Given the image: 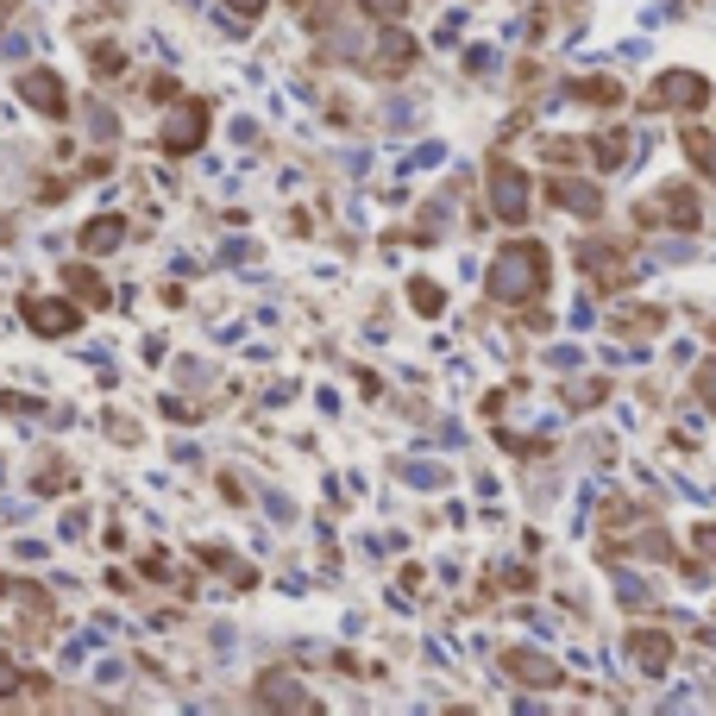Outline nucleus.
<instances>
[{"label":"nucleus","instance_id":"obj_15","mask_svg":"<svg viewBox=\"0 0 716 716\" xmlns=\"http://www.w3.org/2000/svg\"><path fill=\"white\" fill-rule=\"evenodd\" d=\"M409 63H415V45L403 38V32H384V45H378V70H384V76H403Z\"/></svg>","mask_w":716,"mask_h":716},{"label":"nucleus","instance_id":"obj_26","mask_svg":"<svg viewBox=\"0 0 716 716\" xmlns=\"http://www.w3.org/2000/svg\"><path fill=\"white\" fill-rule=\"evenodd\" d=\"M232 13H239V20H258V13H264V0H227Z\"/></svg>","mask_w":716,"mask_h":716},{"label":"nucleus","instance_id":"obj_22","mask_svg":"<svg viewBox=\"0 0 716 716\" xmlns=\"http://www.w3.org/2000/svg\"><path fill=\"white\" fill-rule=\"evenodd\" d=\"M660 321H666L660 308H635V314H622V333H654Z\"/></svg>","mask_w":716,"mask_h":716},{"label":"nucleus","instance_id":"obj_11","mask_svg":"<svg viewBox=\"0 0 716 716\" xmlns=\"http://www.w3.org/2000/svg\"><path fill=\"white\" fill-rule=\"evenodd\" d=\"M629 654H635L641 672H666V666H672V641H666L660 629H635V635H629Z\"/></svg>","mask_w":716,"mask_h":716},{"label":"nucleus","instance_id":"obj_17","mask_svg":"<svg viewBox=\"0 0 716 716\" xmlns=\"http://www.w3.org/2000/svg\"><path fill=\"white\" fill-rule=\"evenodd\" d=\"M590 157H597V170H616V164L629 157V139H622V132H597V139H590Z\"/></svg>","mask_w":716,"mask_h":716},{"label":"nucleus","instance_id":"obj_25","mask_svg":"<svg viewBox=\"0 0 716 716\" xmlns=\"http://www.w3.org/2000/svg\"><path fill=\"white\" fill-rule=\"evenodd\" d=\"M697 390H704V403L716 409V365H704V371H697Z\"/></svg>","mask_w":716,"mask_h":716},{"label":"nucleus","instance_id":"obj_6","mask_svg":"<svg viewBox=\"0 0 716 716\" xmlns=\"http://www.w3.org/2000/svg\"><path fill=\"white\" fill-rule=\"evenodd\" d=\"M26 327L51 333V339H63V333H76V302H57V296H26Z\"/></svg>","mask_w":716,"mask_h":716},{"label":"nucleus","instance_id":"obj_28","mask_svg":"<svg viewBox=\"0 0 716 716\" xmlns=\"http://www.w3.org/2000/svg\"><path fill=\"white\" fill-rule=\"evenodd\" d=\"M7 20H13V0H0V26H7Z\"/></svg>","mask_w":716,"mask_h":716},{"label":"nucleus","instance_id":"obj_2","mask_svg":"<svg viewBox=\"0 0 716 716\" xmlns=\"http://www.w3.org/2000/svg\"><path fill=\"white\" fill-rule=\"evenodd\" d=\"M490 207H497V220H510V227L528 220V177L515 170L510 157H490Z\"/></svg>","mask_w":716,"mask_h":716},{"label":"nucleus","instance_id":"obj_7","mask_svg":"<svg viewBox=\"0 0 716 716\" xmlns=\"http://www.w3.org/2000/svg\"><path fill=\"white\" fill-rule=\"evenodd\" d=\"M578 264H585V277L597 283V289H622V283H629V252H616V246H585Z\"/></svg>","mask_w":716,"mask_h":716},{"label":"nucleus","instance_id":"obj_29","mask_svg":"<svg viewBox=\"0 0 716 716\" xmlns=\"http://www.w3.org/2000/svg\"><path fill=\"white\" fill-rule=\"evenodd\" d=\"M0 246H7V220H0Z\"/></svg>","mask_w":716,"mask_h":716},{"label":"nucleus","instance_id":"obj_14","mask_svg":"<svg viewBox=\"0 0 716 716\" xmlns=\"http://www.w3.org/2000/svg\"><path fill=\"white\" fill-rule=\"evenodd\" d=\"M547 195H553L560 207H572V214H597V207H604V195L585 189V182H547Z\"/></svg>","mask_w":716,"mask_h":716},{"label":"nucleus","instance_id":"obj_24","mask_svg":"<svg viewBox=\"0 0 716 716\" xmlns=\"http://www.w3.org/2000/svg\"><path fill=\"white\" fill-rule=\"evenodd\" d=\"M365 13H371V20H403L409 0H365Z\"/></svg>","mask_w":716,"mask_h":716},{"label":"nucleus","instance_id":"obj_19","mask_svg":"<svg viewBox=\"0 0 716 716\" xmlns=\"http://www.w3.org/2000/svg\"><path fill=\"white\" fill-rule=\"evenodd\" d=\"M409 302L421 308V314H440V308H446V289H434V283H428V277H415Z\"/></svg>","mask_w":716,"mask_h":716},{"label":"nucleus","instance_id":"obj_3","mask_svg":"<svg viewBox=\"0 0 716 716\" xmlns=\"http://www.w3.org/2000/svg\"><path fill=\"white\" fill-rule=\"evenodd\" d=\"M711 102V82L704 76H691V70H666L660 82H654V88H647V95H641V107H647V114H660V107H704Z\"/></svg>","mask_w":716,"mask_h":716},{"label":"nucleus","instance_id":"obj_1","mask_svg":"<svg viewBox=\"0 0 716 716\" xmlns=\"http://www.w3.org/2000/svg\"><path fill=\"white\" fill-rule=\"evenodd\" d=\"M547 289V246L540 239H510L503 252L490 258V296L497 302H535Z\"/></svg>","mask_w":716,"mask_h":716},{"label":"nucleus","instance_id":"obj_21","mask_svg":"<svg viewBox=\"0 0 716 716\" xmlns=\"http://www.w3.org/2000/svg\"><path fill=\"white\" fill-rule=\"evenodd\" d=\"M26 685H32V679L13 666V654H0V697H13V691H26Z\"/></svg>","mask_w":716,"mask_h":716},{"label":"nucleus","instance_id":"obj_10","mask_svg":"<svg viewBox=\"0 0 716 716\" xmlns=\"http://www.w3.org/2000/svg\"><path fill=\"white\" fill-rule=\"evenodd\" d=\"M258 704H296V711H314V697L302 691L296 672H264V679H258Z\"/></svg>","mask_w":716,"mask_h":716},{"label":"nucleus","instance_id":"obj_13","mask_svg":"<svg viewBox=\"0 0 716 716\" xmlns=\"http://www.w3.org/2000/svg\"><path fill=\"white\" fill-rule=\"evenodd\" d=\"M63 283H70V289H76V302H88V308H107V302H114V296H107V283L95 277L88 264H70V271H63Z\"/></svg>","mask_w":716,"mask_h":716},{"label":"nucleus","instance_id":"obj_8","mask_svg":"<svg viewBox=\"0 0 716 716\" xmlns=\"http://www.w3.org/2000/svg\"><path fill=\"white\" fill-rule=\"evenodd\" d=\"M641 220H647V227H654V220H672L679 232H691L697 227V195H691V189H666V195H654V202L641 207Z\"/></svg>","mask_w":716,"mask_h":716},{"label":"nucleus","instance_id":"obj_16","mask_svg":"<svg viewBox=\"0 0 716 716\" xmlns=\"http://www.w3.org/2000/svg\"><path fill=\"white\" fill-rule=\"evenodd\" d=\"M685 157L691 164H697V170H704V177L716 182V139L704 127H685Z\"/></svg>","mask_w":716,"mask_h":716},{"label":"nucleus","instance_id":"obj_18","mask_svg":"<svg viewBox=\"0 0 716 716\" xmlns=\"http://www.w3.org/2000/svg\"><path fill=\"white\" fill-rule=\"evenodd\" d=\"M572 95H578V102H597V107H616V102H622V82H610V76H590V82H578Z\"/></svg>","mask_w":716,"mask_h":716},{"label":"nucleus","instance_id":"obj_23","mask_svg":"<svg viewBox=\"0 0 716 716\" xmlns=\"http://www.w3.org/2000/svg\"><path fill=\"white\" fill-rule=\"evenodd\" d=\"M120 63H127L120 45H95V70H102V76H120Z\"/></svg>","mask_w":716,"mask_h":716},{"label":"nucleus","instance_id":"obj_20","mask_svg":"<svg viewBox=\"0 0 716 716\" xmlns=\"http://www.w3.org/2000/svg\"><path fill=\"white\" fill-rule=\"evenodd\" d=\"M289 7L308 20V32H327V13L339 7V0H289Z\"/></svg>","mask_w":716,"mask_h":716},{"label":"nucleus","instance_id":"obj_4","mask_svg":"<svg viewBox=\"0 0 716 716\" xmlns=\"http://www.w3.org/2000/svg\"><path fill=\"white\" fill-rule=\"evenodd\" d=\"M20 102L38 107L45 120H63V114H70V95H63V82H57L51 70H26V76H20Z\"/></svg>","mask_w":716,"mask_h":716},{"label":"nucleus","instance_id":"obj_9","mask_svg":"<svg viewBox=\"0 0 716 716\" xmlns=\"http://www.w3.org/2000/svg\"><path fill=\"white\" fill-rule=\"evenodd\" d=\"M503 672L522 679V685H560V666L547 660V654H535V647H510V654H503Z\"/></svg>","mask_w":716,"mask_h":716},{"label":"nucleus","instance_id":"obj_5","mask_svg":"<svg viewBox=\"0 0 716 716\" xmlns=\"http://www.w3.org/2000/svg\"><path fill=\"white\" fill-rule=\"evenodd\" d=\"M202 139H207V102L177 107V114H170V127H164V152L182 157V152H195Z\"/></svg>","mask_w":716,"mask_h":716},{"label":"nucleus","instance_id":"obj_27","mask_svg":"<svg viewBox=\"0 0 716 716\" xmlns=\"http://www.w3.org/2000/svg\"><path fill=\"white\" fill-rule=\"evenodd\" d=\"M697 547H704V553L716 560V528H697Z\"/></svg>","mask_w":716,"mask_h":716},{"label":"nucleus","instance_id":"obj_12","mask_svg":"<svg viewBox=\"0 0 716 716\" xmlns=\"http://www.w3.org/2000/svg\"><path fill=\"white\" fill-rule=\"evenodd\" d=\"M76 239H82V252H114V246L127 239V220H120V214H102V220H88Z\"/></svg>","mask_w":716,"mask_h":716}]
</instances>
